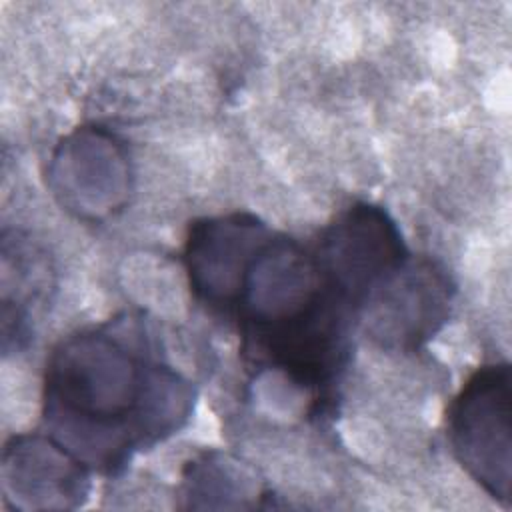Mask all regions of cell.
<instances>
[{
  "instance_id": "1",
  "label": "cell",
  "mask_w": 512,
  "mask_h": 512,
  "mask_svg": "<svg viewBox=\"0 0 512 512\" xmlns=\"http://www.w3.org/2000/svg\"><path fill=\"white\" fill-rule=\"evenodd\" d=\"M194 402V384L168 362L154 324L122 312L52 348L42 426L88 470L112 476L176 434Z\"/></svg>"
},
{
  "instance_id": "6",
  "label": "cell",
  "mask_w": 512,
  "mask_h": 512,
  "mask_svg": "<svg viewBox=\"0 0 512 512\" xmlns=\"http://www.w3.org/2000/svg\"><path fill=\"white\" fill-rule=\"evenodd\" d=\"M4 500L14 508H76L90 492V470L46 432L12 436L2 454Z\"/></svg>"
},
{
  "instance_id": "3",
  "label": "cell",
  "mask_w": 512,
  "mask_h": 512,
  "mask_svg": "<svg viewBox=\"0 0 512 512\" xmlns=\"http://www.w3.org/2000/svg\"><path fill=\"white\" fill-rule=\"evenodd\" d=\"M448 442L466 474L510 506L512 370L494 362L474 370L448 408Z\"/></svg>"
},
{
  "instance_id": "4",
  "label": "cell",
  "mask_w": 512,
  "mask_h": 512,
  "mask_svg": "<svg viewBox=\"0 0 512 512\" xmlns=\"http://www.w3.org/2000/svg\"><path fill=\"white\" fill-rule=\"evenodd\" d=\"M452 296L446 270L410 254L370 296L362 312L366 332L384 348L418 350L448 320Z\"/></svg>"
},
{
  "instance_id": "5",
  "label": "cell",
  "mask_w": 512,
  "mask_h": 512,
  "mask_svg": "<svg viewBox=\"0 0 512 512\" xmlns=\"http://www.w3.org/2000/svg\"><path fill=\"white\" fill-rule=\"evenodd\" d=\"M268 226L248 212L190 222L184 264L196 300L214 314H224L238 276L268 234Z\"/></svg>"
},
{
  "instance_id": "2",
  "label": "cell",
  "mask_w": 512,
  "mask_h": 512,
  "mask_svg": "<svg viewBox=\"0 0 512 512\" xmlns=\"http://www.w3.org/2000/svg\"><path fill=\"white\" fill-rule=\"evenodd\" d=\"M360 314L314 244L268 230L222 316L236 322L250 366L278 370L328 402L350 362Z\"/></svg>"
},
{
  "instance_id": "7",
  "label": "cell",
  "mask_w": 512,
  "mask_h": 512,
  "mask_svg": "<svg viewBox=\"0 0 512 512\" xmlns=\"http://www.w3.org/2000/svg\"><path fill=\"white\" fill-rule=\"evenodd\" d=\"M122 144L100 128H84L70 136L54 156L52 178L62 204L70 206L82 192L74 210L102 214L96 192H102L110 212L124 204L128 190V164Z\"/></svg>"
}]
</instances>
